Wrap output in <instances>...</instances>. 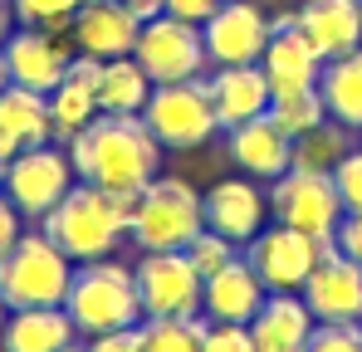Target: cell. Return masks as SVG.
<instances>
[{
  "instance_id": "cell-16",
  "label": "cell",
  "mask_w": 362,
  "mask_h": 352,
  "mask_svg": "<svg viewBox=\"0 0 362 352\" xmlns=\"http://www.w3.org/2000/svg\"><path fill=\"white\" fill-rule=\"evenodd\" d=\"M269 221V196L255 186V176H226L206 191V230L250 245Z\"/></svg>"
},
{
  "instance_id": "cell-21",
  "label": "cell",
  "mask_w": 362,
  "mask_h": 352,
  "mask_svg": "<svg viewBox=\"0 0 362 352\" xmlns=\"http://www.w3.org/2000/svg\"><path fill=\"white\" fill-rule=\"evenodd\" d=\"M226 147H230V162L255 181H274V176L289 172V157H294V142L269 122V113L250 117L240 127H226Z\"/></svg>"
},
{
  "instance_id": "cell-12",
  "label": "cell",
  "mask_w": 362,
  "mask_h": 352,
  "mask_svg": "<svg viewBox=\"0 0 362 352\" xmlns=\"http://www.w3.org/2000/svg\"><path fill=\"white\" fill-rule=\"evenodd\" d=\"M0 59H5L10 83L35 88V93H54V83L69 74L74 45H69V35H54V30H40V25H15V35L0 45Z\"/></svg>"
},
{
  "instance_id": "cell-31",
  "label": "cell",
  "mask_w": 362,
  "mask_h": 352,
  "mask_svg": "<svg viewBox=\"0 0 362 352\" xmlns=\"http://www.w3.org/2000/svg\"><path fill=\"white\" fill-rule=\"evenodd\" d=\"M78 5H83V0H15V20H20V25L54 30V35H69Z\"/></svg>"
},
{
  "instance_id": "cell-4",
  "label": "cell",
  "mask_w": 362,
  "mask_h": 352,
  "mask_svg": "<svg viewBox=\"0 0 362 352\" xmlns=\"http://www.w3.org/2000/svg\"><path fill=\"white\" fill-rule=\"evenodd\" d=\"M201 230H206V196L191 181L152 176L137 191L132 221H127V240L137 250H186Z\"/></svg>"
},
{
  "instance_id": "cell-38",
  "label": "cell",
  "mask_w": 362,
  "mask_h": 352,
  "mask_svg": "<svg viewBox=\"0 0 362 352\" xmlns=\"http://www.w3.org/2000/svg\"><path fill=\"white\" fill-rule=\"evenodd\" d=\"M20 235H25V216H20V211L10 206V196L0 191V259H5V250H10Z\"/></svg>"
},
{
  "instance_id": "cell-11",
  "label": "cell",
  "mask_w": 362,
  "mask_h": 352,
  "mask_svg": "<svg viewBox=\"0 0 362 352\" xmlns=\"http://www.w3.org/2000/svg\"><path fill=\"white\" fill-rule=\"evenodd\" d=\"M328 245L333 240H313V235L274 221V225H264V230L245 245V259H250V269L259 274V284L269 293H299L303 279L313 274V264L323 259Z\"/></svg>"
},
{
  "instance_id": "cell-33",
  "label": "cell",
  "mask_w": 362,
  "mask_h": 352,
  "mask_svg": "<svg viewBox=\"0 0 362 352\" xmlns=\"http://www.w3.org/2000/svg\"><path fill=\"white\" fill-rule=\"evenodd\" d=\"M303 352H362V323H318Z\"/></svg>"
},
{
  "instance_id": "cell-24",
  "label": "cell",
  "mask_w": 362,
  "mask_h": 352,
  "mask_svg": "<svg viewBox=\"0 0 362 352\" xmlns=\"http://www.w3.org/2000/svg\"><path fill=\"white\" fill-rule=\"evenodd\" d=\"M40 142H54L49 93H35V88L10 83V88L0 93V157L10 162L15 152L40 147Z\"/></svg>"
},
{
  "instance_id": "cell-5",
  "label": "cell",
  "mask_w": 362,
  "mask_h": 352,
  "mask_svg": "<svg viewBox=\"0 0 362 352\" xmlns=\"http://www.w3.org/2000/svg\"><path fill=\"white\" fill-rule=\"evenodd\" d=\"M74 284V259L45 230H25L0 259L5 308H59Z\"/></svg>"
},
{
  "instance_id": "cell-19",
  "label": "cell",
  "mask_w": 362,
  "mask_h": 352,
  "mask_svg": "<svg viewBox=\"0 0 362 352\" xmlns=\"http://www.w3.org/2000/svg\"><path fill=\"white\" fill-rule=\"evenodd\" d=\"M98 74H103V59H93V54L69 59V74L54 83V93H49L54 142H74L98 117Z\"/></svg>"
},
{
  "instance_id": "cell-22",
  "label": "cell",
  "mask_w": 362,
  "mask_h": 352,
  "mask_svg": "<svg viewBox=\"0 0 362 352\" xmlns=\"http://www.w3.org/2000/svg\"><path fill=\"white\" fill-rule=\"evenodd\" d=\"M294 25L313 40V49L328 64L362 45V0H303L294 10Z\"/></svg>"
},
{
  "instance_id": "cell-20",
  "label": "cell",
  "mask_w": 362,
  "mask_h": 352,
  "mask_svg": "<svg viewBox=\"0 0 362 352\" xmlns=\"http://www.w3.org/2000/svg\"><path fill=\"white\" fill-rule=\"evenodd\" d=\"M269 289L259 284V274L250 269V259L235 254L226 269L206 274V289H201V318L211 323H250L259 308H264Z\"/></svg>"
},
{
  "instance_id": "cell-15",
  "label": "cell",
  "mask_w": 362,
  "mask_h": 352,
  "mask_svg": "<svg viewBox=\"0 0 362 352\" xmlns=\"http://www.w3.org/2000/svg\"><path fill=\"white\" fill-rule=\"evenodd\" d=\"M259 69L269 74L274 93H299V88H318L323 54L313 49V40L294 25V15H274V30H269L264 54H259Z\"/></svg>"
},
{
  "instance_id": "cell-41",
  "label": "cell",
  "mask_w": 362,
  "mask_h": 352,
  "mask_svg": "<svg viewBox=\"0 0 362 352\" xmlns=\"http://www.w3.org/2000/svg\"><path fill=\"white\" fill-rule=\"evenodd\" d=\"M15 25H20V20H15V0H0V45L15 35Z\"/></svg>"
},
{
  "instance_id": "cell-23",
  "label": "cell",
  "mask_w": 362,
  "mask_h": 352,
  "mask_svg": "<svg viewBox=\"0 0 362 352\" xmlns=\"http://www.w3.org/2000/svg\"><path fill=\"white\" fill-rule=\"evenodd\" d=\"M313 328H318V318L308 313L303 293H269L264 308L250 318L255 352H303Z\"/></svg>"
},
{
  "instance_id": "cell-1",
  "label": "cell",
  "mask_w": 362,
  "mask_h": 352,
  "mask_svg": "<svg viewBox=\"0 0 362 352\" xmlns=\"http://www.w3.org/2000/svg\"><path fill=\"white\" fill-rule=\"evenodd\" d=\"M64 147L74 157L78 181L103 186V191H127V196H137L162 172V152H167L142 117H122V113H98Z\"/></svg>"
},
{
  "instance_id": "cell-30",
  "label": "cell",
  "mask_w": 362,
  "mask_h": 352,
  "mask_svg": "<svg viewBox=\"0 0 362 352\" xmlns=\"http://www.w3.org/2000/svg\"><path fill=\"white\" fill-rule=\"evenodd\" d=\"M328 117V108H323V93L318 88H299V93H274L269 98V122L294 142V137H303L308 127H318Z\"/></svg>"
},
{
  "instance_id": "cell-27",
  "label": "cell",
  "mask_w": 362,
  "mask_h": 352,
  "mask_svg": "<svg viewBox=\"0 0 362 352\" xmlns=\"http://www.w3.org/2000/svg\"><path fill=\"white\" fill-rule=\"evenodd\" d=\"M318 93H323L328 117H338L343 127L362 132V45L353 49V54H338V59L323 64Z\"/></svg>"
},
{
  "instance_id": "cell-32",
  "label": "cell",
  "mask_w": 362,
  "mask_h": 352,
  "mask_svg": "<svg viewBox=\"0 0 362 352\" xmlns=\"http://www.w3.org/2000/svg\"><path fill=\"white\" fill-rule=\"evenodd\" d=\"M235 254H240V245H235V240H226V235H216V230H201L191 245H186V259L196 264V274H201V279H206V274H216V269H226Z\"/></svg>"
},
{
  "instance_id": "cell-13",
  "label": "cell",
  "mask_w": 362,
  "mask_h": 352,
  "mask_svg": "<svg viewBox=\"0 0 362 352\" xmlns=\"http://www.w3.org/2000/svg\"><path fill=\"white\" fill-rule=\"evenodd\" d=\"M299 293L318 323H362V264L338 245L323 250Z\"/></svg>"
},
{
  "instance_id": "cell-44",
  "label": "cell",
  "mask_w": 362,
  "mask_h": 352,
  "mask_svg": "<svg viewBox=\"0 0 362 352\" xmlns=\"http://www.w3.org/2000/svg\"><path fill=\"white\" fill-rule=\"evenodd\" d=\"M5 313H10V308H5V298H0V328H5Z\"/></svg>"
},
{
  "instance_id": "cell-37",
  "label": "cell",
  "mask_w": 362,
  "mask_h": 352,
  "mask_svg": "<svg viewBox=\"0 0 362 352\" xmlns=\"http://www.w3.org/2000/svg\"><path fill=\"white\" fill-rule=\"evenodd\" d=\"M333 245L362 264V211H348V216H343V225H338V235H333Z\"/></svg>"
},
{
  "instance_id": "cell-26",
  "label": "cell",
  "mask_w": 362,
  "mask_h": 352,
  "mask_svg": "<svg viewBox=\"0 0 362 352\" xmlns=\"http://www.w3.org/2000/svg\"><path fill=\"white\" fill-rule=\"evenodd\" d=\"M152 78L147 69L132 54L122 59H103V74H98V113H122V117H142L147 98H152Z\"/></svg>"
},
{
  "instance_id": "cell-36",
  "label": "cell",
  "mask_w": 362,
  "mask_h": 352,
  "mask_svg": "<svg viewBox=\"0 0 362 352\" xmlns=\"http://www.w3.org/2000/svg\"><path fill=\"white\" fill-rule=\"evenodd\" d=\"M88 352H142V333H137V328L98 333V338H88Z\"/></svg>"
},
{
  "instance_id": "cell-3",
  "label": "cell",
  "mask_w": 362,
  "mask_h": 352,
  "mask_svg": "<svg viewBox=\"0 0 362 352\" xmlns=\"http://www.w3.org/2000/svg\"><path fill=\"white\" fill-rule=\"evenodd\" d=\"M78 338H98L113 328H137L142 323V298H137V274L122 259H88L74 264V284L64 298Z\"/></svg>"
},
{
  "instance_id": "cell-43",
  "label": "cell",
  "mask_w": 362,
  "mask_h": 352,
  "mask_svg": "<svg viewBox=\"0 0 362 352\" xmlns=\"http://www.w3.org/2000/svg\"><path fill=\"white\" fill-rule=\"evenodd\" d=\"M59 352H88V343H69V348H59Z\"/></svg>"
},
{
  "instance_id": "cell-17",
  "label": "cell",
  "mask_w": 362,
  "mask_h": 352,
  "mask_svg": "<svg viewBox=\"0 0 362 352\" xmlns=\"http://www.w3.org/2000/svg\"><path fill=\"white\" fill-rule=\"evenodd\" d=\"M137 15L122 0H83L74 25H69V45L74 54H93V59H122L137 45Z\"/></svg>"
},
{
  "instance_id": "cell-39",
  "label": "cell",
  "mask_w": 362,
  "mask_h": 352,
  "mask_svg": "<svg viewBox=\"0 0 362 352\" xmlns=\"http://www.w3.org/2000/svg\"><path fill=\"white\" fill-rule=\"evenodd\" d=\"M221 5H226V0H167V15H181V20H191V25H206Z\"/></svg>"
},
{
  "instance_id": "cell-25",
  "label": "cell",
  "mask_w": 362,
  "mask_h": 352,
  "mask_svg": "<svg viewBox=\"0 0 362 352\" xmlns=\"http://www.w3.org/2000/svg\"><path fill=\"white\" fill-rule=\"evenodd\" d=\"M78 343L69 308H10L0 328V352H59Z\"/></svg>"
},
{
  "instance_id": "cell-35",
  "label": "cell",
  "mask_w": 362,
  "mask_h": 352,
  "mask_svg": "<svg viewBox=\"0 0 362 352\" xmlns=\"http://www.w3.org/2000/svg\"><path fill=\"white\" fill-rule=\"evenodd\" d=\"M201 352H255L250 323H211V318H206V338H201Z\"/></svg>"
},
{
  "instance_id": "cell-40",
  "label": "cell",
  "mask_w": 362,
  "mask_h": 352,
  "mask_svg": "<svg viewBox=\"0 0 362 352\" xmlns=\"http://www.w3.org/2000/svg\"><path fill=\"white\" fill-rule=\"evenodd\" d=\"M132 15H137V25H147V20H157L162 10H167V0H122Z\"/></svg>"
},
{
  "instance_id": "cell-2",
  "label": "cell",
  "mask_w": 362,
  "mask_h": 352,
  "mask_svg": "<svg viewBox=\"0 0 362 352\" xmlns=\"http://www.w3.org/2000/svg\"><path fill=\"white\" fill-rule=\"evenodd\" d=\"M132 201H137V196H127V191H103V186L74 181V191L40 221V230L49 235L74 264L108 259L122 240H127Z\"/></svg>"
},
{
  "instance_id": "cell-8",
  "label": "cell",
  "mask_w": 362,
  "mask_h": 352,
  "mask_svg": "<svg viewBox=\"0 0 362 352\" xmlns=\"http://www.w3.org/2000/svg\"><path fill=\"white\" fill-rule=\"evenodd\" d=\"M132 59L147 69L152 83H181V78H206L211 54H206V40H201V25L181 20V15H157L137 30V45Z\"/></svg>"
},
{
  "instance_id": "cell-28",
  "label": "cell",
  "mask_w": 362,
  "mask_h": 352,
  "mask_svg": "<svg viewBox=\"0 0 362 352\" xmlns=\"http://www.w3.org/2000/svg\"><path fill=\"white\" fill-rule=\"evenodd\" d=\"M348 152H353V127H343L338 117H323L318 127H308L303 137H294L289 167H299V172H333Z\"/></svg>"
},
{
  "instance_id": "cell-9",
  "label": "cell",
  "mask_w": 362,
  "mask_h": 352,
  "mask_svg": "<svg viewBox=\"0 0 362 352\" xmlns=\"http://www.w3.org/2000/svg\"><path fill=\"white\" fill-rule=\"evenodd\" d=\"M269 211L279 225H294V230L313 235V240H333L343 225V201H338V186L328 172H299L289 167L284 176L269 181Z\"/></svg>"
},
{
  "instance_id": "cell-45",
  "label": "cell",
  "mask_w": 362,
  "mask_h": 352,
  "mask_svg": "<svg viewBox=\"0 0 362 352\" xmlns=\"http://www.w3.org/2000/svg\"><path fill=\"white\" fill-rule=\"evenodd\" d=\"M0 172H5V157H0Z\"/></svg>"
},
{
  "instance_id": "cell-7",
  "label": "cell",
  "mask_w": 362,
  "mask_h": 352,
  "mask_svg": "<svg viewBox=\"0 0 362 352\" xmlns=\"http://www.w3.org/2000/svg\"><path fill=\"white\" fill-rule=\"evenodd\" d=\"M142 122L152 127V137L167 147V152H191V147H206L216 132H221V117L211 103V88L206 78H181V83H157Z\"/></svg>"
},
{
  "instance_id": "cell-34",
  "label": "cell",
  "mask_w": 362,
  "mask_h": 352,
  "mask_svg": "<svg viewBox=\"0 0 362 352\" xmlns=\"http://www.w3.org/2000/svg\"><path fill=\"white\" fill-rule=\"evenodd\" d=\"M333 186H338V201H343V211H362V142L333 167Z\"/></svg>"
},
{
  "instance_id": "cell-14",
  "label": "cell",
  "mask_w": 362,
  "mask_h": 352,
  "mask_svg": "<svg viewBox=\"0 0 362 352\" xmlns=\"http://www.w3.org/2000/svg\"><path fill=\"white\" fill-rule=\"evenodd\" d=\"M269 30H274V20L255 0H226L201 25V40H206L211 64H259L264 45H269Z\"/></svg>"
},
{
  "instance_id": "cell-29",
  "label": "cell",
  "mask_w": 362,
  "mask_h": 352,
  "mask_svg": "<svg viewBox=\"0 0 362 352\" xmlns=\"http://www.w3.org/2000/svg\"><path fill=\"white\" fill-rule=\"evenodd\" d=\"M142 352H201L206 338V318H142Z\"/></svg>"
},
{
  "instance_id": "cell-42",
  "label": "cell",
  "mask_w": 362,
  "mask_h": 352,
  "mask_svg": "<svg viewBox=\"0 0 362 352\" xmlns=\"http://www.w3.org/2000/svg\"><path fill=\"white\" fill-rule=\"evenodd\" d=\"M10 88V74H5V59H0V93Z\"/></svg>"
},
{
  "instance_id": "cell-18",
  "label": "cell",
  "mask_w": 362,
  "mask_h": 352,
  "mask_svg": "<svg viewBox=\"0 0 362 352\" xmlns=\"http://www.w3.org/2000/svg\"><path fill=\"white\" fill-rule=\"evenodd\" d=\"M206 88H211V103H216V117H221V132L269 113V98H274L269 74L259 64H216L206 74Z\"/></svg>"
},
{
  "instance_id": "cell-6",
  "label": "cell",
  "mask_w": 362,
  "mask_h": 352,
  "mask_svg": "<svg viewBox=\"0 0 362 352\" xmlns=\"http://www.w3.org/2000/svg\"><path fill=\"white\" fill-rule=\"evenodd\" d=\"M74 181H78V172H74L69 147H64V142H40V147H25V152H15V157L5 162L0 191L10 196V206H15L25 221L40 225L64 196L74 191Z\"/></svg>"
},
{
  "instance_id": "cell-10",
  "label": "cell",
  "mask_w": 362,
  "mask_h": 352,
  "mask_svg": "<svg viewBox=\"0 0 362 352\" xmlns=\"http://www.w3.org/2000/svg\"><path fill=\"white\" fill-rule=\"evenodd\" d=\"M137 274V298L142 318H196L201 313V289L206 279L186 259V250H142L132 264Z\"/></svg>"
}]
</instances>
